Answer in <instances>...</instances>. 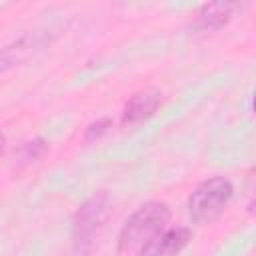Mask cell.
Instances as JSON below:
<instances>
[{"mask_svg":"<svg viewBox=\"0 0 256 256\" xmlns=\"http://www.w3.org/2000/svg\"><path fill=\"white\" fill-rule=\"evenodd\" d=\"M234 196V186L224 176H212L200 182L188 196L186 208L192 222L202 224L218 218Z\"/></svg>","mask_w":256,"mask_h":256,"instance_id":"obj_2","label":"cell"},{"mask_svg":"<svg viewBox=\"0 0 256 256\" xmlns=\"http://www.w3.org/2000/svg\"><path fill=\"white\" fill-rule=\"evenodd\" d=\"M110 126H112V120H110V118H98L96 122L88 124L86 132H84V140H86V142H94V140L102 138V136L110 130Z\"/></svg>","mask_w":256,"mask_h":256,"instance_id":"obj_9","label":"cell"},{"mask_svg":"<svg viewBox=\"0 0 256 256\" xmlns=\"http://www.w3.org/2000/svg\"><path fill=\"white\" fill-rule=\"evenodd\" d=\"M170 220V208L164 202H146L132 212L118 232V252L140 250L158 236Z\"/></svg>","mask_w":256,"mask_h":256,"instance_id":"obj_1","label":"cell"},{"mask_svg":"<svg viewBox=\"0 0 256 256\" xmlns=\"http://www.w3.org/2000/svg\"><path fill=\"white\" fill-rule=\"evenodd\" d=\"M44 150H46V140H42V138H34V140H28V142H24V144L20 146V150H18V158H20V162L28 164V162L38 160V158L44 154Z\"/></svg>","mask_w":256,"mask_h":256,"instance_id":"obj_8","label":"cell"},{"mask_svg":"<svg viewBox=\"0 0 256 256\" xmlns=\"http://www.w3.org/2000/svg\"><path fill=\"white\" fill-rule=\"evenodd\" d=\"M160 104H162V92L156 88H144L132 94L122 110V124L134 126V124H140L152 118L156 110L160 108Z\"/></svg>","mask_w":256,"mask_h":256,"instance_id":"obj_6","label":"cell"},{"mask_svg":"<svg viewBox=\"0 0 256 256\" xmlns=\"http://www.w3.org/2000/svg\"><path fill=\"white\" fill-rule=\"evenodd\" d=\"M110 212V194L106 190L94 192L86 198L72 220V246L78 254H88L94 248V238Z\"/></svg>","mask_w":256,"mask_h":256,"instance_id":"obj_3","label":"cell"},{"mask_svg":"<svg viewBox=\"0 0 256 256\" xmlns=\"http://www.w3.org/2000/svg\"><path fill=\"white\" fill-rule=\"evenodd\" d=\"M4 146H6V136H4V134H0V154H2Z\"/></svg>","mask_w":256,"mask_h":256,"instance_id":"obj_10","label":"cell"},{"mask_svg":"<svg viewBox=\"0 0 256 256\" xmlns=\"http://www.w3.org/2000/svg\"><path fill=\"white\" fill-rule=\"evenodd\" d=\"M240 8V4L236 2H212V4H204L198 12H196V18H194V24L192 28L194 30H218L222 26H226L234 12Z\"/></svg>","mask_w":256,"mask_h":256,"instance_id":"obj_7","label":"cell"},{"mask_svg":"<svg viewBox=\"0 0 256 256\" xmlns=\"http://www.w3.org/2000/svg\"><path fill=\"white\" fill-rule=\"evenodd\" d=\"M50 42H52L50 30H32V32L18 36L16 40L0 48V74L14 66L28 62L38 52H42Z\"/></svg>","mask_w":256,"mask_h":256,"instance_id":"obj_4","label":"cell"},{"mask_svg":"<svg viewBox=\"0 0 256 256\" xmlns=\"http://www.w3.org/2000/svg\"><path fill=\"white\" fill-rule=\"evenodd\" d=\"M192 232L186 226L164 228L148 244L140 248V256H178L190 242Z\"/></svg>","mask_w":256,"mask_h":256,"instance_id":"obj_5","label":"cell"}]
</instances>
